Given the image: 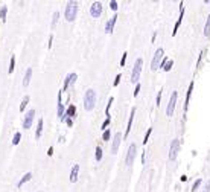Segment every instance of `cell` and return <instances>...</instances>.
Here are the masks:
<instances>
[{
    "instance_id": "obj_1",
    "label": "cell",
    "mask_w": 210,
    "mask_h": 192,
    "mask_svg": "<svg viewBox=\"0 0 210 192\" xmlns=\"http://www.w3.org/2000/svg\"><path fill=\"white\" fill-rule=\"evenodd\" d=\"M78 9H79L78 2H75V0H70V2H67L66 9H64V17H66V20H67L69 23L75 22L76 14H78Z\"/></svg>"
},
{
    "instance_id": "obj_2",
    "label": "cell",
    "mask_w": 210,
    "mask_h": 192,
    "mask_svg": "<svg viewBox=\"0 0 210 192\" xmlns=\"http://www.w3.org/2000/svg\"><path fill=\"white\" fill-rule=\"evenodd\" d=\"M96 99H98V95H96V90L94 89H87L85 93H84V108L87 111H91L96 105Z\"/></svg>"
},
{
    "instance_id": "obj_3",
    "label": "cell",
    "mask_w": 210,
    "mask_h": 192,
    "mask_svg": "<svg viewBox=\"0 0 210 192\" xmlns=\"http://www.w3.org/2000/svg\"><path fill=\"white\" fill-rule=\"evenodd\" d=\"M142 67H143V59L137 58V59H135V63H134L133 72H131V79H130L131 82L139 84V79H140V75H142Z\"/></svg>"
},
{
    "instance_id": "obj_4",
    "label": "cell",
    "mask_w": 210,
    "mask_h": 192,
    "mask_svg": "<svg viewBox=\"0 0 210 192\" xmlns=\"http://www.w3.org/2000/svg\"><path fill=\"white\" fill-rule=\"evenodd\" d=\"M163 58H165V50L161 49V47H158L157 50H155V54H154L152 59H151V70H152V72H155V70L160 69Z\"/></svg>"
},
{
    "instance_id": "obj_5",
    "label": "cell",
    "mask_w": 210,
    "mask_h": 192,
    "mask_svg": "<svg viewBox=\"0 0 210 192\" xmlns=\"http://www.w3.org/2000/svg\"><path fill=\"white\" fill-rule=\"evenodd\" d=\"M135 154H137V145L135 143H131L128 147V151H126V156H125V165L128 168L134 163V158H135Z\"/></svg>"
},
{
    "instance_id": "obj_6",
    "label": "cell",
    "mask_w": 210,
    "mask_h": 192,
    "mask_svg": "<svg viewBox=\"0 0 210 192\" xmlns=\"http://www.w3.org/2000/svg\"><path fill=\"white\" fill-rule=\"evenodd\" d=\"M177 99H178V91L174 90L172 95H171V99H169V104H167V107H166V116H172L174 115L175 105H177Z\"/></svg>"
},
{
    "instance_id": "obj_7",
    "label": "cell",
    "mask_w": 210,
    "mask_h": 192,
    "mask_svg": "<svg viewBox=\"0 0 210 192\" xmlns=\"http://www.w3.org/2000/svg\"><path fill=\"white\" fill-rule=\"evenodd\" d=\"M180 145H181L180 139H174V140H172L171 148H169V156H167L169 160H175V158H177L178 151H180Z\"/></svg>"
},
{
    "instance_id": "obj_8",
    "label": "cell",
    "mask_w": 210,
    "mask_h": 192,
    "mask_svg": "<svg viewBox=\"0 0 210 192\" xmlns=\"http://www.w3.org/2000/svg\"><path fill=\"white\" fill-rule=\"evenodd\" d=\"M33 119H35V110H29V111H26V115L23 117V128L24 130H29L32 127V122H33Z\"/></svg>"
},
{
    "instance_id": "obj_9",
    "label": "cell",
    "mask_w": 210,
    "mask_h": 192,
    "mask_svg": "<svg viewBox=\"0 0 210 192\" xmlns=\"http://www.w3.org/2000/svg\"><path fill=\"white\" fill-rule=\"evenodd\" d=\"M102 9H104V6L100 2H93V5L90 6V14L93 18H98L100 17V14H102Z\"/></svg>"
},
{
    "instance_id": "obj_10",
    "label": "cell",
    "mask_w": 210,
    "mask_h": 192,
    "mask_svg": "<svg viewBox=\"0 0 210 192\" xmlns=\"http://www.w3.org/2000/svg\"><path fill=\"white\" fill-rule=\"evenodd\" d=\"M76 79H78V75H76V73H69V75H67L66 79H64L63 91H67V90H69V87H72V85L76 82Z\"/></svg>"
},
{
    "instance_id": "obj_11",
    "label": "cell",
    "mask_w": 210,
    "mask_h": 192,
    "mask_svg": "<svg viewBox=\"0 0 210 192\" xmlns=\"http://www.w3.org/2000/svg\"><path fill=\"white\" fill-rule=\"evenodd\" d=\"M123 140V134H120L119 131L116 134H114V139H113V145H111V151H113V154H117V151H119V147H120V142Z\"/></svg>"
},
{
    "instance_id": "obj_12",
    "label": "cell",
    "mask_w": 210,
    "mask_h": 192,
    "mask_svg": "<svg viewBox=\"0 0 210 192\" xmlns=\"http://www.w3.org/2000/svg\"><path fill=\"white\" fill-rule=\"evenodd\" d=\"M61 93H63V90L58 91V104H57V110H58V117L61 119V121H64V115H66V108L63 102H61Z\"/></svg>"
},
{
    "instance_id": "obj_13",
    "label": "cell",
    "mask_w": 210,
    "mask_h": 192,
    "mask_svg": "<svg viewBox=\"0 0 210 192\" xmlns=\"http://www.w3.org/2000/svg\"><path fill=\"white\" fill-rule=\"evenodd\" d=\"M183 15H184V3H180V15H178V20H177V23H175V26H174V31H172V35H175L177 34V31H178V28H180V24H181V20H183Z\"/></svg>"
},
{
    "instance_id": "obj_14",
    "label": "cell",
    "mask_w": 210,
    "mask_h": 192,
    "mask_svg": "<svg viewBox=\"0 0 210 192\" xmlns=\"http://www.w3.org/2000/svg\"><path fill=\"white\" fill-rule=\"evenodd\" d=\"M134 115H135V108L133 107L131 108V113H130V119H128V124H126V130H125L123 139H126L128 136H130V131H131V127H133V121H134Z\"/></svg>"
},
{
    "instance_id": "obj_15",
    "label": "cell",
    "mask_w": 210,
    "mask_h": 192,
    "mask_svg": "<svg viewBox=\"0 0 210 192\" xmlns=\"http://www.w3.org/2000/svg\"><path fill=\"white\" fill-rule=\"evenodd\" d=\"M79 169H81V166H79L78 163H75V165H73V166H72V171H70V177H69L72 183H75V182L78 180V177H79Z\"/></svg>"
},
{
    "instance_id": "obj_16",
    "label": "cell",
    "mask_w": 210,
    "mask_h": 192,
    "mask_svg": "<svg viewBox=\"0 0 210 192\" xmlns=\"http://www.w3.org/2000/svg\"><path fill=\"white\" fill-rule=\"evenodd\" d=\"M116 23H117V15H113V17L105 23V32H107V34H111L113 29H114V24H116Z\"/></svg>"
},
{
    "instance_id": "obj_17",
    "label": "cell",
    "mask_w": 210,
    "mask_h": 192,
    "mask_svg": "<svg viewBox=\"0 0 210 192\" xmlns=\"http://www.w3.org/2000/svg\"><path fill=\"white\" fill-rule=\"evenodd\" d=\"M192 91H193V81H190V85L187 89V93H186V101H184V113L189 108V102H190V96H192Z\"/></svg>"
},
{
    "instance_id": "obj_18",
    "label": "cell",
    "mask_w": 210,
    "mask_h": 192,
    "mask_svg": "<svg viewBox=\"0 0 210 192\" xmlns=\"http://www.w3.org/2000/svg\"><path fill=\"white\" fill-rule=\"evenodd\" d=\"M172 66H174V59H167L166 57L163 58V61H161V66H160V69L161 70H165V72H169L172 69Z\"/></svg>"
},
{
    "instance_id": "obj_19",
    "label": "cell",
    "mask_w": 210,
    "mask_h": 192,
    "mask_svg": "<svg viewBox=\"0 0 210 192\" xmlns=\"http://www.w3.org/2000/svg\"><path fill=\"white\" fill-rule=\"evenodd\" d=\"M75 113H76V107H75V105H73V104H70L69 107H67V110H66V115H64V121H66L67 117H69V119H72L73 116H75Z\"/></svg>"
},
{
    "instance_id": "obj_20",
    "label": "cell",
    "mask_w": 210,
    "mask_h": 192,
    "mask_svg": "<svg viewBox=\"0 0 210 192\" xmlns=\"http://www.w3.org/2000/svg\"><path fill=\"white\" fill-rule=\"evenodd\" d=\"M31 78H32V67H28V69H26V73H24V78H23V85H24V87H28V85H29Z\"/></svg>"
},
{
    "instance_id": "obj_21",
    "label": "cell",
    "mask_w": 210,
    "mask_h": 192,
    "mask_svg": "<svg viewBox=\"0 0 210 192\" xmlns=\"http://www.w3.org/2000/svg\"><path fill=\"white\" fill-rule=\"evenodd\" d=\"M43 127H44V119H40L38 125H37V131H35V139H40L43 134Z\"/></svg>"
},
{
    "instance_id": "obj_22",
    "label": "cell",
    "mask_w": 210,
    "mask_h": 192,
    "mask_svg": "<svg viewBox=\"0 0 210 192\" xmlns=\"http://www.w3.org/2000/svg\"><path fill=\"white\" fill-rule=\"evenodd\" d=\"M31 178H32V172H26V174H24L22 178H20V182L17 183V186H18V188H22L24 183H28V182L31 180Z\"/></svg>"
},
{
    "instance_id": "obj_23",
    "label": "cell",
    "mask_w": 210,
    "mask_h": 192,
    "mask_svg": "<svg viewBox=\"0 0 210 192\" xmlns=\"http://www.w3.org/2000/svg\"><path fill=\"white\" fill-rule=\"evenodd\" d=\"M14 69H15V55H12L11 59H9V67H8V72H9V73H12V72H14Z\"/></svg>"
},
{
    "instance_id": "obj_24",
    "label": "cell",
    "mask_w": 210,
    "mask_h": 192,
    "mask_svg": "<svg viewBox=\"0 0 210 192\" xmlns=\"http://www.w3.org/2000/svg\"><path fill=\"white\" fill-rule=\"evenodd\" d=\"M204 35H206V37H210V14H209L207 22H206V24H204Z\"/></svg>"
},
{
    "instance_id": "obj_25",
    "label": "cell",
    "mask_w": 210,
    "mask_h": 192,
    "mask_svg": "<svg viewBox=\"0 0 210 192\" xmlns=\"http://www.w3.org/2000/svg\"><path fill=\"white\" fill-rule=\"evenodd\" d=\"M6 14H8V6H2L0 8V18H2V22H6Z\"/></svg>"
},
{
    "instance_id": "obj_26",
    "label": "cell",
    "mask_w": 210,
    "mask_h": 192,
    "mask_svg": "<svg viewBox=\"0 0 210 192\" xmlns=\"http://www.w3.org/2000/svg\"><path fill=\"white\" fill-rule=\"evenodd\" d=\"M113 102H114V98H110V99H108V104H107V108H105V116H107V119L110 117V108H111Z\"/></svg>"
},
{
    "instance_id": "obj_27",
    "label": "cell",
    "mask_w": 210,
    "mask_h": 192,
    "mask_svg": "<svg viewBox=\"0 0 210 192\" xmlns=\"http://www.w3.org/2000/svg\"><path fill=\"white\" fill-rule=\"evenodd\" d=\"M29 96L28 95H26L24 98H23V101H22V104H20V111H24V108H26V105H28L29 104Z\"/></svg>"
},
{
    "instance_id": "obj_28",
    "label": "cell",
    "mask_w": 210,
    "mask_h": 192,
    "mask_svg": "<svg viewBox=\"0 0 210 192\" xmlns=\"http://www.w3.org/2000/svg\"><path fill=\"white\" fill-rule=\"evenodd\" d=\"M102 156H104V151H102V148H100V147H96V154H94V157H96V160H98V162H100V160H102Z\"/></svg>"
},
{
    "instance_id": "obj_29",
    "label": "cell",
    "mask_w": 210,
    "mask_h": 192,
    "mask_svg": "<svg viewBox=\"0 0 210 192\" xmlns=\"http://www.w3.org/2000/svg\"><path fill=\"white\" fill-rule=\"evenodd\" d=\"M20 140H22V133H20V131H17V133L14 134V137H12V145H18Z\"/></svg>"
},
{
    "instance_id": "obj_30",
    "label": "cell",
    "mask_w": 210,
    "mask_h": 192,
    "mask_svg": "<svg viewBox=\"0 0 210 192\" xmlns=\"http://www.w3.org/2000/svg\"><path fill=\"white\" fill-rule=\"evenodd\" d=\"M58 20H59V12L55 11V12H53V15H52V28H55V26H57Z\"/></svg>"
},
{
    "instance_id": "obj_31",
    "label": "cell",
    "mask_w": 210,
    "mask_h": 192,
    "mask_svg": "<svg viewBox=\"0 0 210 192\" xmlns=\"http://www.w3.org/2000/svg\"><path fill=\"white\" fill-rule=\"evenodd\" d=\"M201 183H202V178H198V180H195L193 186H192V192H196V189L201 186Z\"/></svg>"
},
{
    "instance_id": "obj_32",
    "label": "cell",
    "mask_w": 210,
    "mask_h": 192,
    "mask_svg": "<svg viewBox=\"0 0 210 192\" xmlns=\"http://www.w3.org/2000/svg\"><path fill=\"white\" fill-rule=\"evenodd\" d=\"M110 137H111V133H110V130H105L104 131V134H102V140H110Z\"/></svg>"
},
{
    "instance_id": "obj_33",
    "label": "cell",
    "mask_w": 210,
    "mask_h": 192,
    "mask_svg": "<svg viewBox=\"0 0 210 192\" xmlns=\"http://www.w3.org/2000/svg\"><path fill=\"white\" fill-rule=\"evenodd\" d=\"M110 122H111V119H110V117H108V119L105 117V121H104V124H102V125H100V128H102V130L105 131V130H107V127L110 125Z\"/></svg>"
},
{
    "instance_id": "obj_34",
    "label": "cell",
    "mask_w": 210,
    "mask_h": 192,
    "mask_svg": "<svg viewBox=\"0 0 210 192\" xmlns=\"http://www.w3.org/2000/svg\"><path fill=\"white\" fill-rule=\"evenodd\" d=\"M151 133H152V128H148L146 134H145V139H143V143H148V140H149V136H151Z\"/></svg>"
},
{
    "instance_id": "obj_35",
    "label": "cell",
    "mask_w": 210,
    "mask_h": 192,
    "mask_svg": "<svg viewBox=\"0 0 210 192\" xmlns=\"http://www.w3.org/2000/svg\"><path fill=\"white\" fill-rule=\"evenodd\" d=\"M126 57H128V52H123V55H122V59H120V66L123 67L125 63H126Z\"/></svg>"
},
{
    "instance_id": "obj_36",
    "label": "cell",
    "mask_w": 210,
    "mask_h": 192,
    "mask_svg": "<svg viewBox=\"0 0 210 192\" xmlns=\"http://www.w3.org/2000/svg\"><path fill=\"white\" fill-rule=\"evenodd\" d=\"M117 2H116V0H111V2H110V8L113 9V11H117Z\"/></svg>"
},
{
    "instance_id": "obj_37",
    "label": "cell",
    "mask_w": 210,
    "mask_h": 192,
    "mask_svg": "<svg viewBox=\"0 0 210 192\" xmlns=\"http://www.w3.org/2000/svg\"><path fill=\"white\" fill-rule=\"evenodd\" d=\"M120 79H122V75H120V73H117V76L114 78V87H117V85L120 84Z\"/></svg>"
},
{
    "instance_id": "obj_38",
    "label": "cell",
    "mask_w": 210,
    "mask_h": 192,
    "mask_svg": "<svg viewBox=\"0 0 210 192\" xmlns=\"http://www.w3.org/2000/svg\"><path fill=\"white\" fill-rule=\"evenodd\" d=\"M204 54H206V50H202L201 54H200V58H198V63H196V67L200 69V66H201V61H202V57H204Z\"/></svg>"
},
{
    "instance_id": "obj_39",
    "label": "cell",
    "mask_w": 210,
    "mask_h": 192,
    "mask_svg": "<svg viewBox=\"0 0 210 192\" xmlns=\"http://www.w3.org/2000/svg\"><path fill=\"white\" fill-rule=\"evenodd\" d=\"M161 91H163V90H160L158 93H157V99H155V105H160V102H161Z\"/></svg>"
},
{
    "instance_id": "obj_40",
    "label": "cell",
    "mask_w": 210,
    "mask_h": 192,
    "mask_svg": "<svg viewBox=\"0 0 210 192\" xmlns=\"http://www.w3.org/2000/svg\"><path fill=\"white\" fill-rule=\"evenodd\" d=\"M202 192H210V180H207V182H206V184H204V189H202Z\"/></svg>"
},
{
    "instance_id": "obj_41",
    "label": "cell",
    "mask_w": 210,
    "mask_h": 192,
    "mask_svg": "<svg viewBox=\"0 0 210 192\" xmlns=\"http://www.w3.org/2000/svg\"><path fill=\"white\" fill-rule=\"evenodd\" d=\"M140 87H142L140 84H135V89H134V96H137V95H139V91H140Z\"/></svg>"
},
{
    "instance_id": "obj_42",
    "label": "cell",
    "mask_w": 210,
    "mask_h": 192,
    "mask_svg": "<svg viewBox=\"0 0 210 192\" xmlns=\"http://www.w3.org/2000/svg\"><path fill=\"white\" fill-rule=\"evenodd\" d=\"M64 122L67 124V127H72V125H73V121H72V119H69V117H67V119H66Z\"/></svg>"
},
{
    "instance_id": "obj_43",
    "label": "cell",
    "mask_w": 210,
    "mask_h": 192,
    "mask_svg": "<svg viewBox=\"0 0 210 192\" xmlns=\"http://www.w3.org/2000/svg\"><path fill=\"white\" fill-rule=\"evenodd\" d=\"M52 154H53V148L50 147V148H49V151H47V156H52Z\"/></svg>"
},
{
    "instance_id": "obj_44",
    "label": "cell",
    "mask_w": 210,
    "mask_h": 192,
    "mask_svg": "<svg viewBox=\"0 0 210 192\" xmlns=\"http://www.w3.org/2000/svg\"><path fill=\"white\" fill-rule=\"evenodd\" d=\"M145 163V153H142V165Z\"/></svg>"
},
{
    "instance_id": "obj_45",
    "label": "cell",
    "mask_w": 210,
    "mask_h": 192,
    "mask_svg": "<svg viewBox=\"0 0 210 192\" xmlns=\"http://www.w3.org/2000/svg\"><path fill=\"white\" fill-rule=\"evenodd\" d=\"M155 38H157V32H154V35H152V43L155 41Z\"/></svg>"
}]
</instances>
